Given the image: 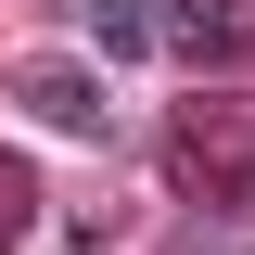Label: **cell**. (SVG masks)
Segmentation results:
<instances>
[{
	"label": "cell",
	"instance_id": "3957f363",
	"mask_svg": "<svg viewBox=\"0 0 255 255\" xmlns=\"http://www.w3.org/2000/svg\"><path fill=\"white\" fill-rule=\"evenodd\" d=\"M13 102H26L38 128H77V140H102V77H77V64H26V77H13Z\"/></svg>",
	"mask_w": 255,
	"mask_h": 255
},
{
	"label": "cell",
	"instance_id": "7a4b0ae2",
	"mask_svg": "<svg viewBox=\"0 0 255 255\" xmlns=\"http://www.w3.org/2000/svg\"><path fill=\"white\" fill-rule=\"evenodd\" d=\"M166 51H191V64H243V51H255V0H166Z\"/></svg>",
	"mask_w": 255,
	"mask_h": 255
},
{
	"label": "cell",
	"instance_id": "277c9868",
	"mask_svg": "<svg viewBox=\"0 0 255 255\" xmlns=\"http://www.w3.org/2000/svg\"><path fill=\"white\" fill-rule=\"evenodd\" d=\"M90 38L102 51H166V0H90Z\"/></svg>",
	"mask_w": 255,
	"mask_h": 255
},
{
	"label": "cell",
	"instance_id": "5b68a950",
	"mask_svg": "<svg viewBox=\"0 0 255 255\" xmlns=\"http://www.w3.org/2000/svg\"><path fill=\"white\" fill-rule=\"evenodd\" d=\"M26 230H38V166H26V153H0V255L26 243Z\"/></svg>",
	"mask_w": 255,
	"mask_h": 255
},
{
	"label": "cell",
	"instance_id": "6da1fadb",
	"mask_svg": "<svg viewBox=\"0 0 255 255\" xmlns=\"http://www.w3.org/2000/svg\"><path fill=\"white\" fill-rule=\"evenodd\" d=\"M166 191L217 204V217H255V90H191L166 115Z\"/></svg>",
	"mask_w": 255,
	"mask_h": 255
}]
</instances>
